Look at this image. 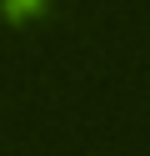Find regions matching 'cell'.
Returning a JSON list of instances; mask_svg holds the SVG:
<instances>
[{
    "instance_id": "cell-1",
    "label": "cell",
    "mask_w": 150,
    "mask_h": 156,
    "mask_svg": "<svg viewBox=\"0 0 150 156\" xmlns=\"http://www.w3.org/2000/svg\"><path fill=\"white\" fill-rule=\"evenodd\" d=\"M35 5H40V0H5V10H10V15H25V10H35Z\"/></svg>"
}]
</instances>
